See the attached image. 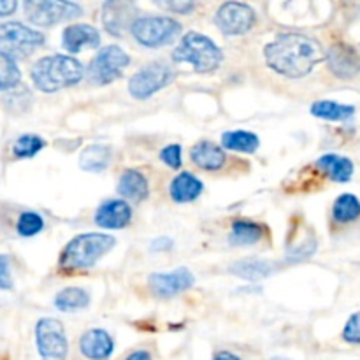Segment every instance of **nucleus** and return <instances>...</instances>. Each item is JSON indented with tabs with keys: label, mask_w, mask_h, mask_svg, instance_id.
Returning a JSON list of instances; mask_svg holds the SVG:
<instances>
[{
	"label": "nucleus",
	"mask_w": 360,
	"mask_h": 360,
	"mask_svg": "<svg viewBox=\"0 0 360 360\" xmlns=\"http://www.w3.org/2000/svg\"><path fill=\"white\" fill-rule=\"evenodd\" d=\"M266 63L281 76L297 77L306 76L316 63L326 60L320 42L302 34H283L264 49Z\"/></svg>",
	"instance_id": "f257e3e1"
},
{
	"label": "nucleus",
	"mask_w": 360,
	"mask_h": 360,
	"mask_svg": "<svg viewBox=\"0 0 360 360\" xmlns=\"http://www.w3.org/2000/svg\"><path fill=\"white\" fill-rule=\"evenodd\" d=\"M83 65L72 56L49 55L37 60L32 67V81L46 94H55L63 88L74 86L83 79Z\"/></svg>",
	"instance_id": "f03ea898"
},
{
	"label": "nucleus",
	"mask_w": 360,
	"mask_h": 360,
	"mask_svg": "<svg viewBox=\"0 0 360 360\" xmlns=\"http://www.w3.org/2000/svg\"><path fill=\"white\" fill-rule=\"evenodd\" d=\"M115 246V238L108 234H88L76 236L60 253L58 266L62 271H83L94 267L105 253Z\"/></svg>",
	"instance_id": "7ed1b4c3"
},
{
	"label": "nucleus",
	"mask_w": 360,
	"mask_h": 360,
	"mask_svg": "<svg viewBox=\"0 0 360 360\" xmlns=\"http://www.w3.org/2000/svg\"><path fill=\"white\" fill-rule=\"evenodd\" d=\"M172 58L176 62L190 63L197 72H211L221 63L224 53L210 37L197 34V32H190L174 49Z\"/></svg>",
	"instance_id": "20e7f679"
},
{
	"label": "nucleus",
	"mask_w": 360,
	"mask_h": 360,
	"mask_svg": "<svg viewBox=\"0 0 360 360\" xmlns=\"http://www.w3.org/2000/svg\"><path fill=\"white\" fill-rule=\"evenodd\" d=\"M130 30L139 44L146 48H160L178 37L181 25L169 16H144L137 18Z\"/></svg>",
	"instance_id": "39448f33"
},
{
	"label": "nucleus",
	"mask_w": 360,
	"mask_h": 360,
	"mask_svg": "<svg viewBox=\"0 0 360 360\" xmlns=\"http://www.w3.org/2000/svg\"><path fill=\"white\" fill-rule=\"evenodd\" d=\"M44 35L39 30L28 28L18 21L0 25V53L11 56H27L42 46Z\"/></svg>",
	"instance_id": "423d86ee"
},
{
	"label": "nucleus",
	"mask_w": 360,
	"mask_h": 360,
	"mask_svg": "<svg viewBox=\"0 0 360 360\" xmlns=\"http://www.w3.org/2000/svg\"><path fill=\"white\" fill-rule=\"evenodd\" d=\"M130 63L129 55L120 46H105L97 53L88 67V81L91 84H109L118 79Z\"/></svg>",
	"instance_id": "0eeeda50"
},
{
	"label": "nucleus",
	"mask_w": 360,
	"mask_h": 360,
	"mask_svg": "<svg viewBox=\"0 0 360 360\" xmlns=\"http://www.w3.org/2000/svg\"><path fill=\"white\" fill-rule=\"evenodd\" d=\"M23 9L28 20L39 27H51L60 21L74 20L83 13L77 4L58 2V0H44V2L30 0V2H25Z\"/></svg>",
	"instance_id": "6e6552de"
},
{
	"label": "nucleus",
	"mask_w": 360,
	"mask_h": 360,
	"mask_svg": "<svg viewBox=\"0 0 360 360\" xmlns=\"http://www.w3.org/2000/svg\"><path fill=\"white\" fill-rule=\"evenodd\" d=\"M172 79H174V72H172L171 67L162 62H153L130 77L129 91L134 98L144 101V98L151 97L158 90L167 86Z\"/></svg>",
	"instance_id": "1a4fd4ad"
},
{
	"label": "nucleus",
	"mask_w": 360,
	"mask_h": 360,
	"mask_svg": "<svg viewBox=\"0 0 360 360\" xmlns=\"http://www.w3.org/2000/svg\"><path fill=\"white\" fill-rule=\"evenodd\" d=\"M37 350L44 360H63L69 352L65 329L55 319H42L35 326Z\"/></svg>",
	"instance_id": "9d476101"
},
{
	"label": "nucleus",
	"mask_w": 360,
	"mask_h": 360,
	"mask_svg": "<svg viewBox=\"0 0 360 360\" xmlns=\"http://www.w3.org/2000/svg\"><path fill=\"white\" fill-rule=\"evenodd\" d=\"M214 23L227 35L246 34L255 23V11L246 4L227 2L214 14Z\"/></svg>",
	"instance_id": "9b49d317"
},
{
	"label": "nucleus",
	"mask_w": 360,
	"mask_h": 360,
	"mask_svg": "<svg viewBox=\"0 0 360 360\" xmlns=\"http://www.w3.org/2000/svg\"><path fill=\"white\" fill-rule=\"evenodd\" d=\"M195 278L186 267H178L171 273H155L150 276V288L158 297H174L193 287Z\"/></svg>",
	"instance_id": "f8f14e48"
},
{
	"label": "nucleus",
	"mask_w": 360,
	"mask_h": 360,
	"mask_svg": "<svg viewBox=\"0 0 360 360\" xmlns=\"http://www.w3.org/2000/svg\"><path fill=\"white\" fill-rule=\"evenodd\" d=\"M329 69L341 79H352L360 72V53L354 46L338 42L326 55Z\"/></svg>",
	"instance_id": "ddd939ff"
},
{
	"label": "nucleus",
	"mask_w": 360,
	"mask_h": 360,
	"mask_svg": "<svg viewBox=\"0 0 360 360\" xmlns=\"http://www.w3.org/2000/svg\"><path fill=\"white\" fill-rule=\"evenodd\" d=\"M136 20L137 11L130 2H122V0H118V2L104 4L102 23H104L105 30L111 35H116V37L123 35L127 28L132 27Z\"/></svg>",
	"instance_id": "4468645a"
},
{
	"label": "nucleus",
	"mask_w": 360,
	"mask_h": 360,
	"mask_svg": "<svg viewBox=\"0 0 360 360\" xmlns=\"http://www.w3.org/2000/svg\"><path fill=\"white\" fill-rule=\"evenodd\" d=\"M132 220V210L122 199L108 200L102 204L95 214V224L102 229H123Z\"/></svg>",
	"instance_id": "2eb2a0df"
},
{
	"label": "nucleus",
	"mask_w": 360,
	"mask_h": 360,
	"mask_svg": "<svg viewBox=\"0 0 360 360\" xmlns=\"http://www.w3.org/2000/svg\"><path fill=\"white\" fill-rule=\"evenodd\" d=\"M62 39L63 48L69 53H79L101 44V34L90 25H70L63 30Z\"/></svg>",
	"instance_id": "dca6fc26"
},
{
	"label": "nucleus",
	"mask_w": 360,
	"mask_h": 360,
	"mask_svg": "<svg viewBox=\"0 0 360 360\" xmlns=\"http://www.w3.org/2000/svg\"><path fill=\"white\" fill-rule=\"evenodd\" d=\"M111 336L102 329H91L84 333L79 340L81 354L90 360H105L112 354Z\"/></svg>",
	"instance_id": "f3484780"
},
{
	"label": "nucleus",
	"mask_w": 360,
	"mask_h": 360,
	"mask_svg": "<svg viewBox=\"0 0 360 360\" xmlns=\"http://www.w3.org/2000/svg\"><path fill=\"white\" fill-rule=\"evenodd\" d=\"M316 171L323 176H329L333 181L336 183H347L350 181L354 176V164L350 158L340 157V155H323L319 162H316Z\"/></svg>",
	"instance_id": "a211bd4d"
},
{
	"label": "nucleus",
	"mask_w": 360,
	"mask_h": 360,
	"mask_svg": "<svg viewBox=\"0 0 360 360\" xmlns=\"http://www.w3.org/2000/svg\"><path fill=\"white\" fill-rule=\"evenodd\" d=\"M192 162L200 169L206 171H218L225 164V153L220 146L210 141H200L190 151Z\"/></svg>",
	"instance_id": "6ab92c4d"
},
{
	"label": "nucleus",
	"mask_w": 360,
	"mask_h": 360,
	"mask_svg": "<svg viewBox=\"0 0 360 360\" xmlns=\"http://www.w3.org/2000/svg\"><path fill=\"white\" fill-rule=\"evenodd\" d=\"M118 193L125 199L130 200H144L150 193V186H148V179L144 178L143 172L136 171V169H129L123 172L118 183Z\"/></svg>",
	"instance_id": "aec40b11"
},
{
	"label": "nucleus",
	"mask_w": 360,
	"mask_h": 360,
	"mask_svg": "<svg viewBox=\"0 0 360 360\" xmlns=\"http://www.w3.org/2000/svg\"><path fill=\"white\" fill-rule=\"evenodd\" d=\"M202 192V183L188 172H181L171 183V197L176 202H190Z\"/></svg>",
	"instance_id": "412c9836"
},
{
	"label": "nucleus",
	"mask_w": 360,
	"mask_h": 360,
	"mask_svg": "<svg viewBox=\"0 0 360 360\" xmlns=\"http://www.w3.org/2000/svg\"><path fill=\"white\" fill-rule=\"evenodd\" d=\"M274 269L273 262H267V260H239V262L232 264L231 273L236 274L239 278H245V280L257 281L267 278Z\"/></svg>",
	"instance_id": "4be33fe9"
},
{
	"label": "nucleus",
	"mask_w": 360,
	"mask_h": 360,
	"mask_svg": "<svg viewBox=\"0 0 360 360\" xmlns=\"http://www.w3.org/2000/svg\"><path fill=\"white\" fill-rule=\"evenodd\" d=\"M264 236V227L259 224H253V221H245L239 220L234 221L232 225V232L229 236L231 239V245L236 246H248V245H255L262 239Z\"/></svg>",
	"instance_id": "5701e85b"
},
{
	"label": "nucleus",
	"mask_w": 360,
	"mask_h": 360,
	"mask_svg": "<svg viewBox=\"0 0 360 360\" xmlns=\"http://www.w3.org/2000/svg\"><path fill=\"white\" fill-rule=\"evenodd\" d=\"M109 158H111V151H109L108 146H102V144H91V146L84 148L83 153H81L79 165L83 171L101 172L108 167Z\"/></svg>",
	"instance_id": "b1692460"
},
{
	"label": "nucleus",
	"mask_w": 360,
	"mask_h": 360,
	"mask_svg": "<svg viewBox=\"0 0 360 360\" xmlns=\"http://www.w3.org/2000/svg\"><path fill=\"white\" fill-rule=\"evenodd\" d=\"M88 304H90V295L86 290L77 287L63 288L55 297V306L60 311H79V309L86 308Z\"/></svg>",
	"instance_id": "393cba45"
},
{
	"label": "nucleus",
	"mask_w": 360,
	"mask_h": 360,
	"mask_svg": "<svg viewBox=\"0 0 360 360\" xmlns=\"http://www.w3.org/2000/svg\"><path fill=\"white\" fill-rule=\"evenodd\" d=\"M355 112L354 105L338 104L333 101H319L311 105V115L316 118L329 120V122H345L352 118Z\"/></svg>",
	"instance_id": "a878e982"
},
{
	"label": "nucleus",
	"mask_w": 360,
	"mask_h": 360,
	"mask_svg": "<svg viewBox=\"0 0 360 360\" xmlns=\"http://www.w3.org/2000/svg\"><path fill=\"white\" fill-rule=\"evenodd\" d=\"M221 144L224 148L232 151H243V153H253L259 148V137L252 132H245V130H232V132H225L221 136Z\"/></svg>",
	"instance_id": "bb28decb"
},
{
	"label": "nucleus",
	"mask_w": 360,
	"mask_h": 360,
	"mask_svg": "<svg viewBox=\"0 0 360 360\" xmlns=\"http://www.w3.org/2000/svg\"><path fill=\"white\" fill-rule=\"evenodd\" d=\"M333 217L338 224H350L360 217V202L354 193H343L333 206Z\"/></svg>",
	"instance_id": "cd10ccee"
},
{
	"label": "nucleus",
	"mask_w": 360,
	"mask_h": 360,
	"mask_svg": "<svg viewBox=\"0 0 360 360\" xmlns=\"http://www.w3.org/2000/svg\"><path fill=\"white\" fill-rule=\"evenodd\" d=\"M21 79V72L14 58L0 53V91L11 90Z\"/></svg>",
	"instance_id": "c85d7f7f"
},
{
	"label": "nucleus",
	"mask_w": 360,
	"mask_h": 360,
	"mask_svg": "<svg viewBox=\"0 0 360 360\" xmlns=\"http://www.w3.org/2000/svg\"><path fill=\"white\" fill-rule=\"evenodd\" d=\"M42 229H44V220H42L41 214L34 213V211H25V213H21V217L18 218L16 231L21 238L37 236Z\"/></svg>",
	"instance_id": "c756f323"
},
{
	"label": "nucleus",
	"mask_w": 360,
	"mask_h": 360,
	"mask_svg": "<svg viewBox=\"0 0 360 360\" xmlns=\"http://www.w3.org/2000/svg\"><path fill=\"white\" fill-rule=\"evenodd\" d=\"M44 148V141L37 136H21L18 137L13 146V153L16 158H30L37 155Z\"/></svg>",
	"instance_id": "7c9ffc66"
},
{
	"label": "nucleus",
	"mask_w": 360,
	"mask_h": 360,
	"mask_svg": "<svg viewBox=\"0 0 360 360\" xmlns=\"http://www.w3.org/2000/svg\"><path fill=\"white\" fill-rule=\"evenodd\" d=\"M343 340L347 341V343L360 345V311L348 319L343 330Z\"/></svg>",
	"instance_id": "2f4dec72"
},
{
	"label": "nucleus",
	"mask_w": 360,
	"mask_h": 360,
	"mask_svg": "<svg viewBox=\"0 0 360 360\" xmlns=\"http://www.w3.org/2000/svg\"><path fill=\"white\" fill-rule=\"evenodd\" d=\"M160 158L164 164L169 165V167L179 169L181 167V146H178V144H171V146L164 148L160 153Z\"/></svg>",
	"instance_id": "473e14b6"
},
{
	"label": "nucleus",
	"mask_w": 360,
	"mask_h": 360,
	"mask_svg": "<svg viewBox=\"0 0 360 360\" xmlns=\"http://www.w3.org/2000/svg\"><path fill=\"white\" fill-rule=\"evenodd\" d=\"M0 288H2V290H11V288H13L11 262L7 255H0Z\"/></svg>",
	"instance_id": "72a5a7b5"
},
{
	"label": "nucleus",
	"mask_w": 360,
	"mask_h": 360,
	"mask_svg": "<svg viewBox=\"0 0 360 360\" xmlns=\"http://www.w3.org/2000/svg\"><path fill=\"white\" fill-rule=\"evenodd\" d=\"M160 6L165 7V9H171L174 11V13H181V14H188L190 11L195 7L192 2H165V4H160Z\"/></svg>",
	"instance_id": "f704fd0d"
},
{
	"label": "nucleus",
	"mask_w": 360,
	"mask_h": 360,
	"mask_svg": "<svg viewBox=\"0 0 360 360\" xmlns=\"http://www.w3.org/2000/svg\"><path fill=\"white\" fill-rule=\"evenodd\" d=\"M18 4L14 0H0V16H9L16 11Z\"/></svg>",
	"instance_id": "c9c22d12"
},
{
	"label": "nucleus",
	"mask_w": 360,
	"mask_h": 360,
	"mask_svg": "<svg viewBox=\"0 0 360 360\" xmlns=\"http://www.w3.org/2000/svg\"><path fill=\"white\" fill-rule=\"evenodd\" d=\"M171 248H172V241L167 238L157 239V241L151 245V250H155V252H164V250H171Z\"/></svg>",
	"instance_id": "e433bc0d"
},
{
	"label": "nucleus",
	"mask_w": 360,
	"mask_h": 360,
	"mask_svg": "<svg viewBox=\"0 0 360 360\" xmlns=\"http://www.w3.org/2000/svg\"><path fill=\"white\" fill-rule=\"evenodd\" d=\"M127 360H153L151 359V355L148 354V352L144 350H139V352H134V354H130Z\"/></svg>",
	"instance_id": "4c0bfd02"
},
{
	"label": "nucleus",
	"mask_w": 360,
	"mask_h": 360,
	"mask_svg": "<svg viewBox=\"0 0 360 360\" xmlns=\"http://www.w3.org/2000/svg\"><path fill=\"white\" fill-rule=\"evenodd\" d=\"M214 360H239V357L238 355L231 354V352H220V354H217Z\"/></svg>",
	"instance_id": "58836bf2"
},
{
	"label": "nucleus",
	"mask_w": 360,
	"mask_h": 360,
	"mask_svg": "<svg viewBox=\"0 0 360 360\" xmlns=\"http://www.w3.org/2000/svg\"><path fill=\"white\" fill-rule=\"evenodd\" d=\"M273 360H287V359H281V357H278V359H273Z\"/></svg>",
	"instance_id": "ea45409f"
}]
</instances>
